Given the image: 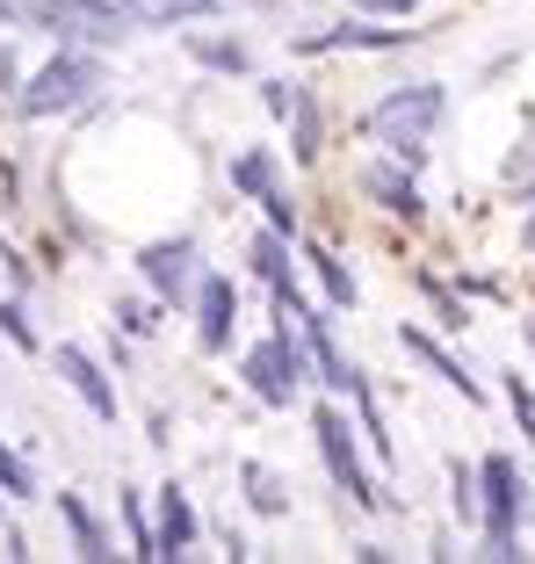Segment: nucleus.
Wrapping results in <instances>:
<instances>
[{"mask_svg":"<svg viewBox=\"0 0 535 564\" xmlns=\"http://www.w3.org/2000/svg\"><path fill=\"white\" fill-rule=\"evenodd\" d=\"M441 109H449V95H441L435 80H413V87H398V95H384L376 109H369V131L384 138L391 160L419 166L427 160V131L441 123Z\"/></svg>","mask_w":535,"mask_h":564,"instance_id":"f257e3e1","label":"nucleus"},{"mask_svg":"<svg viewBox=\"0 0 535 564\" xmlns=\"http://www.w3.org/2000/svg\"><path fill=\"white\" fill-rule=\"evenodd\" d=\"M312 434H318V456H326V470H334V485L362 507V514H384L391 499L376 492V478L362 470V448H354V427L340 420V405H318L312 413Z\"/></svg>","mask_w":535,"mask_h":564,"instance_id":"f03ea898","label":"nucleus"},{"mask_svg":"<svg viewBox=\"0 0 535 564\" xmlns=\"http://www.w3.org/2000/svg\"><path fill=\"white\" fill-rule=\"evenodd\" d=\"M478 485H485L492 557H514V535H521V521H528V478L514 470V456H485V464H478Z\"/></svg>","mask_w":535,"mask_h":564,"instance_id":"7ed1b4c3","label":"nucleus"},{"mask_svg":"<svg viewBox=\"0 0 535 564\" xmlns=\"http://www.w3.org/2000/svg\"><path fill=\"white\" fill-rule=\"evenodd\" d=\"M95 87H101V58H87V51H58V58L22 87V109H30V117H66V109H80V101L95 95Z\"/></svg>","mask_w":535,"mask_h":564,"instance_id":"20e7f679","label":"nucleus"},{"mask_svg":"<svg viewBox=\"0 0 535 564\" xmlns=\"http://www.w3.org/2000/svg\"><path fill=\"white\" fill-rule=\"evenodd\" d=\"M247 383L261 405H297V383H304V348L297 333L275 326V340H261V348L247 355Z\"/></svg>","mask_w":535,"mask_h":564,"instance_id":"39448f33","label":"nucleus"},{"mask_svg":"<svg viewBox=\"0 0 535 564\" xmlns=\"http://www.w3.org/2000/svg\"><path fill=\"white\" fill-rule=\"evenodd\" d=\"M188 261H196V239H188V232L182 239H152V247L138 253V275H145L167 304H182L188 282H196V268H188Z\"/></svg>","mask_w":535,"mask_h":564,"instance_id":"423d86ee","label":"nucleus"},{"mask_svg":"<svg viewBox=\"0 0 535 564\" xmlns=\"http://www.w3.org/2000/svg\"><path fill=\"white\" fill-rule=\"evenodd\" d=\"M51 369H58V377L73 383V391H80V405L95 420H117V383L101 377V362L87 348H73V340H58V348H51Z\"/></svg>","mask_w":535,"mask_h":564,"instance_id":"0eeeda50","label":"nucleus"},{"mask_svg":"<svg viewBox=\"0 0 535 564\" xmlns=\"http://www.w3.org/2000/svg\"><path fill=\"white\" fill-rule=\"evenodd\" d=\"M232 318H239V290L225 275H203L196 282V340H203V355H225Z\"/></svg>","mask_w":535,"mask_h":564,"instance_id":"6e6552de","label":"nucleus"},{"mask_svg":"<svg viewBox=\"0 0 535 564\" xmlns=\"http://www.w3.org/2000/svg\"><path fill=\"white\" fill-rule=\"evenodd\" d=\"M290 318L304 326V348H312L318 383H326V391H354V369H348V355L334 348V333H326V312H318V304H297Z\"/></svg>","mask_w":535,"mask_h":564,"instance_id":"1a4fd4ad","label":"nucleus"},{"mask_svg":"<svg viewBox=\"0 0 535 564\" xmlns=\"http://www.w3.org/2000/svg\"><path fill=\"white\" fill-rule=\"evenodd\" d=\"M419 30H376V22H340V30H318V36H297L304 58H318V51H398L413 44Z\"/></svg>","mask_w":535,"mask_h":564,"instance_id":"9d476101","label":"nucleus"},{"mask_svg":"<svg viewBox=\"0 0 535 564\" xmlns=\"http://www.w3.org/2000/svg\"><path fill=\"white\" fill-rule=\"evenodd\" d=\"M362 196L376 203V210H391V217H405V225H419L427 217V203H419V188H413V166H369L362 174Z\"/></svg>","mask_w":535,"mask_h":564,"instance_id":"9b49d317","label":"nucleus"},{"mask_svg":"<svg viewBox=\"0 0 535 564\" xmlns=\"http://www.w3.org/2000/svg\"><path fill=\"white\" fill-rule=\"evenodd\" d=\"M196 543V507L182 485H160V557H182Z\"/></svg>","mask_w":535,"mask_h":564,"instance_id":"f8f14e48","label":"nucleus"},{"mask_svg":"<svg viewBox=\"0 0 535 564\" xmlns=\"http://www.w3.org/2000/svg\"><path fill=\"white\" fill-rule=\"evenodd\" d=\"M405 348H413V355H419V362L435 369V377H449V383H456V391H463V399H470V405L485 399V391H478V377H470V369H463V362H456V355H449V348H441L435 333H419V326H405Z\"/></svg>","mask_w":535,"mask_h":564,"instance_id":"ddd939ff","label":"nucleus"},{"mask_svg":"<svg viewBox=\"0 0 535 564\" xmlns=\"http://www.w3.org/2000/svg\"><path fill=\"white\" fill-rule=\"evenodd\" d=\"M218 0H123V15L131 22H145V30H167V22H196V15H210Z\"/></svg>","mask_w":535,"mask_h":564,"instance_id":"4468645a","label":"nucleus"},{"mask_svg":"<svg viewBox=\"0 0 535 564\" xmlns=\"http://www.w3.org/2000/svg\"><path fill=\"white\" fill-rule=\"evenodd\" d=\"M58 514H66L73 550H80V557H109V535H101V521L87 514V499H80V492H58Z\"/></svg>","mask_w":535,"mask_h":564,"instance_id":"2eb2a0df","label":"nucleus"},{"mask_svg":"<svg viewBox=\"0 0 535 564\" xmlns=\"http://www.w3.org/2000/svg\"><path fill=\"white\" fill-rule=\"evenodd\" d=\"M239 485H247V507H253V514H283V507H290V485L275 478L268 464H239Z\"/></svg>","mask_w":535,"mask_h":564,"instance_id":"dca6fc26","label":"nucleus"},{"mask_svg":"<svg viewBox=\"0 0 535 564\" xmlns=\"http://www.w3.org/2000/svg\"><path fill=\"white\" fill-rule=\"evenodd\" d=\"M283 247H290V239H283V232H275V225H268V232H261V239H253V247H247V261H253V275H261V282H268V290H275V282H297V275H290V253H283Z\"/></svg>","mask_w":535,"mask_h":564,"instance_id":"f3484780","label":"nucleus"},{"mask_svg":"<svg viewBox=\"0 0 535 564\" xmlns=\"http://www.w3.org/2000/svg\"><path fill=\"white\" fill-rule=\"evenodd\" d=\"M304 261L318 268V290H326L334 304H354V275H348V261H340L334 247H304Z\"/></svg>","mask_w":535,"mask_h":564,"instance_id":"a211bd4d","label":"nucleus"},{"mask_svg":"<svg viewBox=\"0 0 535 564\" xmlns=\"http://www.w3.org/2000/svg\"><path fill=\"white\" fill-rule=\"evenodd\" d=\"M232 188L239 196H268V188H275V160H268V152H239L232 160Z\"/></svg>","mask_w":535,"mask_h":564,"instance_id":"6ab92c4d","label":"nucleus"},{"mask_svg":"<svg viewBox=\"0 0 535 564\" xmlns=\"http://www.w3.org/2000/svg\"><path fill=\"white\" fill-rule=\"evenodd\" d=\"M449 499H456V521H485V499H478V470L470 464L449 470Z\"/></svg>","mask_w":535,"mask_h":564,"instance_id":"aec40b11","label":"nucleus"},{"mask_svg":"<svg viewBox=\"0 0 535 564\" xmlns=\"http://www.w3.org/2000/svg\"><path fill=\"white\" fill-rule=\"evenodd\" d=\"M188 51H196L203 66H218V73H247V44H218V36H188Z\"/></svg>","mask_w":535,"mask_h":564,"instance_id":"412c9836","label":"nucleus"},{"mask_svg":"<svg viewBox=\"0 0 535 564\" xmlns=\"http://www.w3.org/2000/svg\"><path fill=\"white\" fill-rule=\"evenodd\" d=\"M354 413H362V434H369V448H376V456H391L384 413H376V399H369V383H362V377H354Z\"/></svg>","mask_w":535,"mask_h":564,"instance_id":"4be33fe9","label":"nucleus"},{"mask_svg":"<svg viewBox=\"0 0 535 564\" xmlns=\"http://www.w3.org/2000/svg\"><path fill=\"white\" fill-rule=\"evenodd\" d=\"M0 492H15V499H30V492H36V470L22 464L8 442H0Z\"/></svg>","mask_w":535,"mask_h":564,"instance_id":"5701e85b","label":"nucleus"},{"mask_svg":"<svg viewBox=\"0 0 535 564\" xmlns=\"http://www.w3.org/2000/svg\"><path fill=\"white\" fill-rule=\"evenodd\" d=\"M290 123H297V145L290 152H297V160H318V109L304 95H297V109H290Z\"/></svg>","mask_w":535,"mask_h":564,"instance_id":"b1692460","label":"nucleus"},{"mask_svg":"<svg viewBox=\"0 0 535 564\" xmlns=\"http://www.w3.org/2000/svg\"><path fill=\"white\" fill-rule=\"evenodd\" d=\"M123 521H131V543H138V557H160V535L145 529V499H138V492H123Z\"/></svg>","mask_w":535,"mask_h":564,"instance_id":"393cba45","label":"nucleus"},{"mask_svg":"<svg viewBox=\"0 0 535 564\" xmlns=\"http://www.w3.org/2000/svg\"><path fill=\"white\" fill-rule=\"evenodd\" d=\"M506 405H514V427H521V434L535 442V391H528L521 377H506Z\"/></svg>","mask_w":535,"mask_h":564,"instance_id":"a878e982","label":"nucleus"},{"mask_svg":"<svg viewBox=\"0 0 535 564\" xmlns=\"http://www.w3.org/2000/svg\"><path fill=\"white\" fill-rule=\"evenodd\" d=\"M0 333H8V340H15L22 355H36V333H30V318H22V304H8V297H0Z\"/></svg>","mask_w":535,"mask_h":564,"instance_id":"bb28decb","label":"nucleus"},{"mask_svg":"<svg viewBox=\"0 0 535 564\" xmlns=\"http://www.w3.org/2000/svg\"><path fill=\"white\" fill-rule=\"evenodd\" d=\"M261 203H268V225H275V232H283V239H290V232H297V203H290V196H283V188H268V196H261Z\"/></svg>","mask_w":535,"mask_h":564,"instance_id":"cd10ccee","label":"nucleus"},{"mask_svg":"<svg viewBox=\"0 0 535 564\" xmlns=\"http://www.w3.org/2000/svg\"><path fill=\"white\" fill-rule=\"evenodd\" d=\"M419 290H427V297H435V312H441V326H456V333H463V326H470V318H463V304H456V297H449V290H441V282H435V275L419 282Z\"/></svg>","mask_w":535,"mask_h":564,"instance_id":"c85d7f7f","label":"nucleus"},{"mask_svg":"<svg viewBox=\"0 0 535 564\" xmlns=\"http://www.w3.org/2000/svg\"><path fill=\"white\" fill-rule=\"evenodd\" d=\"M261 101H268V117H290V109H297V87H290V80H268Z\"/></svg>","mask_w":535,"mask_h":564,"instance_id":"c756f323","label":"nucleus"},{"mask_svg":"<svg viewBox=\"0 0 535 564\" xmlns=\"http://www.w3.org/2000/svg\"><path fill=\"white\" fill-rule=\"evenodd\" d=\"M354 8H384V15H405V8H419V0H354Z\"/></svg>","mask_w":535,"mask_h":564,"instance_id":"7c9ffc66","label":"nucleus"},{"mask_svg":"<svg viewBox=\"0 0 535 564\" xmlns=\"http://www.w3.org/2000/svg\"><path fill=\"white\" fill-rule=\"evenodd\" d=\"M0 87H15V58H8V44H0Z\"/></svg>","mask_w":535,"mask_h":564,"instance_id":"2f4dec72","label":"nucleus"},{"mask_svg":"<svg viewBox=\"0 0 535 564\" xmlns=\"http://www.w3.org/2000/svg\"><path fill=\"white\" fill-rule=\"evenodd\" d=\"M521 247H528V253H535V217H528V225H521Z\"/></svg>","mask_w":535,"mask_h":564,"instance_id":"473e14b6","label":"nucleus"},{"mask_svg":"<svg viewBox=\"0 0 535 564\" xmlns=\"http://www.w3.org/2000/svg\"><path fill=\"white\" fill-rule=\"evenodd\" d=\"M528 340H535V326H528Z\"/></svg>","mask_w":535,"mask_h":564,"instance_id":"72a5a7b5","label":"nucleus"}]
</instances>
